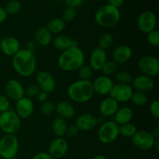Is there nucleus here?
<instances>
[{
  "label": "nucleus",
  "instance_id": "obj_19",
  "mask_svg": "<svg viewBox=\"0 0 159 159\" xmlns=\"http://www.w3.org/2000/svg\"><path fill=\"white\" fill-rule=\"evenodd\" d=\"M131 84L133 89L144 93H147L153 90L155 85L153 78L144 75H141L134 78Z\"/></svg>",
  "mask_w": 159,
  "mask_h": 159
},
{
  "label": "nucleus",
  "instance_id": "obj_51",
  "mask_svg": "<svg viewBox=\"0 0 159 159\" xmlns=\"http://www.w3.org/2000/svg\"><path fill=\"white\" fill-rule=\"evenodd\" d=\"M93 159H107V158L102 155H96V156H95Z\"/></svg>",
  "mask_w": 159,
  "mask_h": 159
},
{
  "label": "nucleus",
  "instance_id": "obj_17",
  "mask_svg": "<svg viewBox=\"0 0 159 159\" xmlns=\"http://www.w3.org/2000/svg\"><path fill=\"white\" fill-rule=\"evenodd\" d=\"M0 49L5 55L12 57L21 48L18 39L13 36H6L0 40Z\"/></svg>",
  "mask_w": 159,
  "mask_h": 159
},
{
  "label": "nucleus",
  "instance_id": "obj_29",
  "mask_svg": "<svg viewBox=\"0 0 159 159\" xmlns=\"http://www.w3.org/2000/svg\"><path fill=\"white\" fill-rule=\"evenodd\" d=\"M130 101H131L132 103L136 107H144L148 102V97L147 93L134 91Z\"/></svg>",
  "mask_w": 159,
  "mask_h": 159
},
{
  "label": "nucleus",
  "instance_id": "obj_44",
  "mask_svg": "<svg viewBox=\"0 0 159 159\" xmlns=\"http://www.w3.org/2000/svg\"><path fill=\"white\" fill-rule=\"evenodd\" d=\"M39 45L38 43H37V42L35 41V40H30V41L28 42L27 43H26V49L29 50V51H32V52L34 53V51H37V48H38Z\"/></svg>",
  "mask_w": 159,
  "mask_h": 159
},
{
  "label": "nucleus",
  "instance_id": "obj_45",
  "mask_svg": "<svg viewBox=\"0 0 159 159\" xmlns=\"http://www.w3.org/2000/svg\"><path fill=\"white\" fill-rule=\"evenodd\" d=\"M33 159H53V158L48 154V152H42L36 154Z\"/></svg>",
  "mask_w": 159,
  "mask_h": 159
},
{
  "label": "nucleus",
  "instance_id": "obj_22",
  "mask_svg": "<svg viewBox=\"0 0 159 159\" xmlns=\"http://www.w3.org/2000/svg\"><path fill=\"white\" fill-rule=\"evenodd\" d=\"M119 109V103L111 97H107L101 101L99 107V111L102 117H111Z\"/></svg>",
  "mask_w": 159,
  "mask_h": 159
},
{
  "label": "nucleus",
  "instance_id": "obj_41",
  "mask_svg": "<svg viewBox=\"0 0 159 159\" xmlns=\"http://www.w3.org/2000/svg\"><path fill=\"white\" fill-rule=\"evenodd\" d=\"M149 112L151 115L155 119L159 118V102L158 100H154L149 106Z\"/></svg>",
  "mask_w": 159,
  "mask_h": 159
},
{
  "label": "nucleus",
  "instance_id": "obj_7",
  "mask_svg": "<svg viewBox=\"0 0 159 159\" xmlns=\"http://www.w3.org/2000/svg\"><path fill=\"white\" fill-rule=\"evenodd\" d=\"M19 148V140L15 134H4L0 138V157L2 158H16Z\"/></svg>",
  "mask_w": 159,
  "mask_h": 159
},
{
  "label": "nucleus",
  "instance_id": "obj_18",
  "mask_svg": "<svg viewBox=\"0 0 159 159\" xmlns=\"http://www.w3.org/2000/svg\"><path fill=\"white\" fill-rule=\"evenodd\" d=\"M99 124V120L93 113H86L81 114L75 120V125L79 131L87 132L92 130Z\"/></svg>",
  "mask_w": 159,
  "mask_h": 159
},
{
  "label": "nucleus",
  "instance_id": "obj_36",
  "mask_svg": "<svg viewBox=\"0 0 159 159\" xmlns=\"http://www.w3.org/2000/svg\"><path fill=\"white\" fill-rule=\"evenodd\" d=\"M54 111H55V103L53 102L52 101L48 100L40 103V112L41 114L44 115V116H48Z\"/></svg>",
  "mask_w": 159,
  "mask_h": 159
},
{
  "label": "nucleus",
  "instance_id": "obj_5",
  "mask_svg": "<svg viewBox=\"0 0 159 159\" xmlns=\"http://www.w3.org/2000/svg\"><path fill=\"white\" fill-rule=\"evenodd\" d=\"M21 127V119L12 110L0 113V130L5 134H15Z\"/></svg>",
  "mask_w": 159,
  "mask_h": 159
},
{
  "label": "nucleus",
  "instance_id": "obj_25",
  "mask_svg": "<svg viewBox=\"0 0 159 159\" xmlns=\"http://www.w3.org/2000/svg\"><path fill=\"white\" fill-rule=\"evenodd\" d=\"M34 40L39 46L47 47L52 43L53 37L46 26H40L35 31Z\"/></svg>",
  "mask_w": 159,
  "mask_h": 159
},
{
  "label": "nucleus",
  "instance_id": "obj_38",
  "mask_svg": "<svg viewBox=\"0 0 159 159\" xmlns=\"http://www.w3.org/2000/svg\"><path fill=\"white\" fill-rule=\"evenodd\" d=\"M40 92V88H39L38 85L36 83L31 84V85H28L26 89H24V95L26 97L30 98H34L37 97V95L39 94V93Z\"/></svg>",
  "mask_w": 159,
  "mask_h": 159
},
{
  "label": "nucleus",
  "instance_id": "obj_16",
  "mask_svg": "<svg viewBox=\"0 0 159 159\" xmlns=\"http://www.w3.org/2000/svg\"><path fill=\"white\" fill-rule=\"evenodd\" d=\"M92 83H93L94 93H96L99 96L109 95L110 90L114 85L113 80L111 78L103 75L96 78Z\"/></svg>",
  "mask_w": 159,
  "mask_h": 159
},
{
  "label": "nucleus",
  "instance_id": "obj_35",
  "mask_svg": "<svg viewBox=\"0 0 159 159\" xmlns=\"http://www.w3.org/2000/svg\"><path fill=\"white\" fill-rule=\"evenodd\" d=\"M78 75L81 80H89L93 75V69L89 65L83 64L79 69L77 70Z\"/></svg>",
  "mask_w": 159,
  "mask_h": 159
},
{
  "label": "nucleus",
  "instance_id": "obj_34",
  "mask_svg": "<svg viewBox=\"0 0 159 159\" xmlns=\"http://www.w3.org/2000/svg\"><path fill=\"white\" fill-rule=\"evenodd\" d=\"M113 43V37L111 34H103L99 39V48L107 51Z\"/></svg>",
  "mask_w": 159,
  "mask_h": 159
},
{
  "label": "nucleus",
  "instance_id": "obj_24",
  "mask_svg": "<svg viewBox=\"0 0 159 159\" xmlns=\"http://www.w3.org/2000/svg\"><path fill=\"white\" fill-rule=\"evenodd\" d=\"M55 111L59 117L65 120H68L72 118L75 114V110L71 103L67 101H61L55 104Z\"/></svg>",
  "mask_w": 159,
  "mask_h": 159
},
{
  "label": "nucleus",
  "instance_id": "obj_46",
  "mask_svg": "<svg viewBox=\"0 0 159 159\" xmlns=\"http://www.w3.org/2000/svg\"><path fill=\"white\" fill-rule=\"evenodd\" d=\"M108 2L109 5L116 8V9H120L124 4V0H108Z\"/></svg>",
  "mask_w": 159,
  "mask_h": 159
},
{
  "label": "nucleus",
  "instance_id": "obj_15",
  "mask_svg": "<svg viewBox=\"0 0 159 159\" xmlns=\"http://www.w3.org/2000/svg\"><path fill=\"white\" fill-rule=\"evenodd\" d=\"M34 110V104L32 99L23 96L16 102L15 110L19 117L21 120H26L30 117Z\"/></svg>",
  "mask_w": 159,
  "mask_h": 159
},
{
  "label": "nucleus",
  "instance_id": "obj_48",
  "mask_svg": "<svg viewBox=\"0 0 159 159\" xmlns=\"http://www.w3.org/2000/svg\"><path fill=\"white\" fill-rule=\"evenodd\" d=\"M7 16L8 15L4 8L0 6V23H2L3 22L6 21V20L7 19Z\"/></svg>",
  "mask_w": 159,
  "mask_h": 159
},
{
  "label": "nucleus",
  "instance_id": "obj_3",
  "mask_svg": "<svg viewBox=\"0 0 159 159\" xmlns=\"http://www.w3.org/2000/svg\"><path fill=\"white\" fill-rule=\"evenodd\" d=\"M68 96L76 103H85L94 96L93 83L90 80H79L72 82L67 90Z\"/></svg>",
  "mask_w": 159,
  "mask_h": 159
},
{
  "label": "nucleus",
  "instance_id": "obj_47",
  "mask_svg": "<svg viewBox=\"0 0 159 159\" xmlns=\"http://www.w3.org/2000/svg\"><path fill=\"white\" fill-rule=\"evenodd\" d=\"M37 99H38V102H40V103H42V102H46V101L48 100V93H44V92L43 91H40V93H39V94L37 95Z\"/></svg>",
  "mask_w": 159,
  "mask_h": 159
},
{
  "label": "nucleus",
  "instance_id": "obj_43",
  "mask_svg": "<svg viewBox=\"0 0 159 159\" xmlns=\"http://www.w3.org/2000/svg\"><path fill=\"white\" fill-rule=\"evenodd\" d=\"M85 0H65V4L67 7L76 8L83 4Z\"/></svg>",
  "mask_w": 159,
  "mask_h": 159
},
{
  "label": "nucleus",
  "instance_id": "obj_32",
  "mask_svg": "<svg viewBox=\"0 0 159 159\" xmlns=\"http://www.w3.org/2000/svg\"><path fill=\"white\" fill-rule=\"evenodd\" d=\"M117 68L118 65L116 62L113 61V60H107L106 63L103 65L102 68H101V71L102 72L103 75L110 77V76L113 75L117 71Z\"/></svg>",
  "mask_w": 159,
  "mask_h": 159
},
{
  "label": "nucleus",
  "instance_id": "obj_30",
  "mask_svg": "<svg viewBox=\"0 0 159 159\" xmlns=\"http://www.w3.org/2000/svg\"><path fill=\"white\" fill-rule=\"evenodd\" d=\"M120 135L124 138H132L138 131L136 126L132 123H127L120 126Z\"/></svg>",
  "mask_w": 159,
  "mask_h": 159
},
{
  "label": "nucleus",
  "instance_id": "obj_21",
  "mask_svg": "<svg viewBox=\"0 0 159 159\" xmlns=\"http://www.w3.org/2000/svg\"><path fill=\"white\" fill-rule=\"evenodd\" d=\"M133 55V51L128 45H119L112 53L113 61L116 64H125L130 60Z\"/></svg>",
  "mask_w": 159,
  "mask_h": 159
},
{
  "label": "nucleus",
  "instance_id": "obj_33",
  "mask_svg": "<svg viewBox=\"0 0 159 159\" xmlns=\"http://www.w3.org/2000/svg\"><path fill=\"white\" fill-rule=\"evenodd\" d=\"M4 9L7 15H15L21 9V3L18 0H10L8 2Z\"/></svg>",
  "mask_w": 159,
  "mask_h": 159
},
{
  "label": "nucleus",
  "instance_id": "obj_26",
  "mask_svg": "<svg viewBox=\"0 0 159 159\" xmlns=\"http://www.w3.org/2000/svg\"><path fill=\"white\" fill-rule=\"evenodd\" d=\"M134 116V112L130 107H124L119 108L116 113L113 116V121L116 123L119 126L124 124H127L131 121Z\"/></svg>",
  "mask_w": 159,
  "mask_h": 159
},
{
  "label": "nucleus",
  "instance_id": "obj_9",
  "mask_svg": "<svg viewBox=\"0 0 159 159\" xmlns=\"http://www.w3.org/2000/svg\"><path fill=\"white\" fill-rule=\"evenodd\" d=\"M157 26V17L155 12L147 10L141 12L137 20V26L143 34H148L155 30Z\"/></svg>",
  "mask_w": 159,
  "mask_h": 159
},
{
  "label": "nucleus",
  "instance_id": "obj_12",
  "mask_svg": "<svg viewBox=\"0 0 159 159\" xmlns=\"http://www.w3.org/2000/svg\"><path fill=\"white\" fill-rule=\"evenodd\" d=\"M131 141L134 145L138 149L148 151L153 148L155 140L150 132L146 130H138L131 138Z\"/></svg>",
  "mask_w": 159,
  "mask_h": 159
},
{
  "label": "nucleus",
  "instance_id": "obj_4",
  "mask_svg": "<svg viewBox=\"0 0 159 159\" xmlns=\"http://www.w3.org/2000/svg\"><path fill=\"white\" fill-rule=\"evenodd\" d=\"M121 14L119 9L109 4L101 6L94 15V20L98 26L103 28H111L120 20Z\"/></svg>",
  "mask_w": 159,
  "mask_h": 159
},
{
  "label": "nucleus",
  "instance_id": "obj_1",
  "mask_svg": "<svg viewBox=\"0 0 159 159\" xmlns=\"http://www.w3.org/2000/svg\"><path fill=\"white\" fill-rule=\"evenodd\" d=\"M12 65L14 71L19 75L27 78L35 72L37 58L34 52L26 48H23L12 57Z\"/></svg>",
  "mask_w": 159,
  "mask_h": 159
},
{
  "label": "nucleus",
  "instance_id": "obj_27",
  "mask_svg": "<svg viewBox=\"0 0 159 159\" xmlns=\"http://www.w3.org/2000/svg\"><path fill=\"white\" fill-rule=\"evenodd\" d=\"M68 128L66 120L61 117H56L52 123V131L57 138H64Z\"/></svg>",
  "mask_w": 159,
  "mask_h": 159
},
{
  "label": "nucleus",
  "instance_id": "obj_23",
  "mask_svg": "<svg viewBox=\"0 0 159 159\" xmlns=\"http://www.w3.org/2000/svg\"><path fill=\"white\" fill-rule=\"evenodd\" d=\"M54 47L57 51H62L70 48H77L79 47V42L75 39H71L68 36L64 34H58L52 40Z\"/></svg>",
  "mask_w": 159,
  "mask_h": 159
},
{
  "label": "nucleus",
  "instance_id": "obj_2",
  "mask_svg": "<svg viewBox=\"0 0 159 159\" xmlns=\"http://www.w3.org/2000/svg\"><path fill=\"white\" fill-rule=\"evenodd\" d=\"M85 61V54L82 49L70 48L62 51L57 58V65L62 71L67 72L75 71L82 66Z\"/></svg>",
  "mask_w": 159,
  "mask_h": 159
},
{
  "label": "nucleus",
  "instance_id": "obj_28",
  "mask_svg": "<svg viewBox=\"0 0 159 159\" xmlns=\"http://www.w3.org/2000/svg\"><path fill=\"white\" fill-rule=\"evenodd\" d=\"M47 29L51 34H61L66 27V23L61 18H54L47 24Z\"/></svg>",
  "mask_w": 159,
  "mask_h": 159
},
{
  "label": "nucleus",
  "instance_id": "obj_31",
  "mask_svg": "<svg viewBox=\"0 0 159 159\" xmlns=\"http://www.w3.org/2000/svg\"><path fill=\"white\" fill-rule=\"evenodd\" d=\"M114 77L117 83L125 84V85H130L134 79L132 75L126 71H116L114 74Z\"/></svg>",
  "mask_w": 159,
  "mask_h": 159
},
{
  "label": "nucleus",
  "instance_id": "obj_14",
  "mask_svg": "<svg viewBox=\"0 0 159 159\" xmlns=\"http://www.w3.org/2000/svg\"><path fill=\"white\" fill-rule=\"evenodd\" d=\"M68 150V143L64 138H57L52 140L48 148V154L53 159L63 158Z\"/></svg>",
  "mask_w": 159,
  "mask_h": 159
},
{
  "label": "nucleus",
  "instance_id": "obj_52",
  "mask_svg": "<svg viewBox=\"0 0 159 159\" xmlns=\"http://www.w3.org/2000/svg\"><path fill=\"white\" fill-rule=\"evenodd\" d=\"M13 159H16V158H13Z\"/></svg>",
  "mask_w": 159,
  "mask_h": 159
},
{
  "label": "nucleus",
  "instance_id": "obj_50",
  "mask_svg": "<svg viewBox=\"0 0 159 159\" xmlns=\"http://www.w3.org/2000/svg\"><path fill=\"white\" fill-rule=\"evenodd\" d=\"M153 148H155L156 150V152H158L159 151V139L155 140V144H154Z\"/></svg>",
  "mask_w": 159,
  "mask_h": 159
},
{
  "label": "nucleus",
  "instance_id": "obj_8",
  "mask_svg": "<svg viewBox=\"0 0 159 159\" xmlns=\"http://www.w3.org/2000/svg\"><path fill=\"white\" fill-rule=\"evenodd\" d=\"M138 67L142 75L151 78L156 77L159 73V61L152 55H144L138 61Z\"/></svg>",
  "mask_w": 159,
  "mask_h": 159
},
{
  "label": "nucleus",
  "instance_id": "obj_10",
  "mask_svg": "<svg viewBox=\"0 0 159 159\" xmlns=\"http://www.w3.org/2000/svg\"><path fill=\"white\" fill-rule=\"evenodd\" d=\"M133 93L134 89L130 85L114 83L109 95L110 97L119 103V102H126L130 101Z\"/></svg>",
  "mask_w": 159,
  "mask_h": 159
},
{
  "label": "nucleus",
  "instance_id": "obj_20",
  "mask_svg": "<svg viewBox=\"0 0 159 159\" xmlns=\"http://www.w3.org/2000/svg\"><path fill=\"white\" fill-rule=\"evenodd\" d=\"M107 61V51L100 48H96L92 51L89 56V66L94 71H101L104 64Z\"/></svg>",
  "mask_w": 159,
  "mask_h": 159
},
{
  "label": "nucleus",
  "instance_id": "obj_40",
  "mask_svg": "<svg viewBox=\"0 0 159 159\" xmlns=\"http://www.w3.org/2000/svg\"><path fill=\"white\" fill-rule=\"evenodd\" d=\"M10 110V100L5 95H0V113Z\"/></svg>",
  "mask_w": 159,
  "mask_h": 159
},
{
  "label": "nucleus",
  "instance_id": "obj_11",
  "mask_svg": "<svg viewBox=\"0 0 159 159\" xmlns=\"http://www.w3.org/2000/svg\"><path fill=\"white\" fill-rule=\"evenodd\" d=\"M36 84L39 86L40 91L50 94L54 93L57 83L54 76L47 71H40L36 75Z\"/></svg>",
  "mask_w": 159,
  "mask_h": 159
},
{
  "label": "nucleus",
  "instance_id": "obj_42",
  "mask_svg": "<svg viewBox=\"0 0 159 159\" xmlns=\"http://www.w3.org/2000/svg\"><path fill=\"white\" fill-rule=\"evenodd\" d=\"M79 130L78 129V127H76V125H71V126H68V128H67L66 130V134L65 135H67L69 138H75L76 135L79 134Z\"/></svg>",
  "mask_w": 159,
  "mask_h": 159
},
{
  "label": "nucleus",
  "instance_id": "obj_13",
  "mask_svg": "<svg viewBox=\"0 0 159 159\" xmlns=\"http://www.w3.org/2000/svg\"><path fill=\"white\" fill-rule=\"evenodd\" d=\"M24 89L21 82L15 79H9L5 85L6 96L9 98V100L15 102L25 96Z\"/></svg>",
  "mask_w": 159,
  "mask_h": 159
},
{
  "label": "nucleus",
  "instance_id": "obj_37",
  "mask_svg": "<svg viewBox=\"0 0 159 159\" xmlns=\"http://www.w3.org/2000/svg\"><path fill=\"white\" fill-rule=\"evenodd\" d=\"M76 14H77V12H76L75 8L66 7V9H64L63 12H62L61 19L65 23L71 22L75 18Z\"/></svg>",
  "mask_w": 159,
  "mask_h": 159
},
{
  "label": "nucleus",
  "instance_id": "obj_49",
  "mask_svg": "<svg viewBox=\"0 0 159 159\" xmlns=\"http://www.w3.org/2000/svg\"><path fill=\"white\" fill-rule=\"evenodd\" d=\"M150 133L152 136L155 138V140L159 139V127H155V128L152 129Z\"/></svg>",
  "mask_w": 159,
  "mask_h": 159
},
{
  "label": "nucleus",
  "instance_id": "obj_39",
  "mask_svg": "<svg viewBox=\"0 0 159 159\" xmlns=\"http://www.w3.org/2000/svg\"><path fill=\"white\" fill-rule=\"evenodd\" d=\"M147 40L148 42L152 47L159 46V32L157 30L151 31L150 33L147 34Z\"/></svg>",
  "mask_w": 159,
  "mask_h": 159
},
{
  "label": "nucleus",
  "instance_id": "obj_6",
  "mask_svg": "<svg viewBox=\"0 0 159 159\" xmlns=\"http://www.w3.org/2000/svg\"><path fill=\"white\" fill-rule=\"evenodd\" d=\"M120 126L113 120L102 123L97 131L98 139L104 144H110L116 141L120 136Z\"/></svg>",
  "mask_w": 159,
  "mask_h": 159
}]
</instances>
